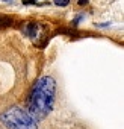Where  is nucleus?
<instances>
[{
	"label": "nucleus",
	"mask_w": 124,
	"mask_h": 129,
	"mask_svg": "<svg viewBox=\"0 0 124 129\" xmlns=\"http://www.w3.org/2000/svg\"><path fill=\"white\" fill-rule=\"evenodd\" d=\"M56 94V82L51 76L39 78L27 99V112L36 120H44L53 109Z\"/></svg>",
	"instance_id": "1"
},
{
	"label": "nucleus",
	"mask_w": 124,
	"mask_h": 129,
	"mask_svg": "<svg viewBox=\"0 0 124 129\" xmlns=\"http://www.w3.org/2000/svg\"><path fill=\"white\" fill-rule=\"evenodd\" d=\"M0 121L8 129H38L36 120L20 106H11L2 112Z\"/></svg>",
	"instance_id": "2"
},
{
	"label": "nucleus",
	"mask_w": 124,
	"mask_h": 129,
	"mask_svg": "<svg viewBox=\"0 0 124 129\" xmlns=\"http://www.w3.org/2000/svg\"><path fill=\"white\" fill-rule=\"evenodd\" d=\"M42 29H44V27H42L39 23H27L26 27H24V32H26V35H29L32 40H36V38H39Z\"/></svg>",
	"instance_id": "3"
},
{
	"label": "nucleus",
	"mask_w": 124,
	"mask_h": 129,
	"mask_svg": "<svg viewBox=\"0 0 124 129\" xmlns=\"http://www.w3.org/2000/svg\"><path fill=\"white\" fill-rule=\"evenodd\" d=\"M12 23V20L9 17H5V15H0V29H3L6 26H9Z\"/></svg>",
	"instance_id": "4"
},
{
	"label": "nucleus",
	"mask_w": 124,
	"mask_h": 129,
	"mask_svg": "<svg viewBox=\"0 0 124 129\" xmlns=\"http://www.w3.org/2000/svg\"><path fill=\"white\" fill-rule=\"evenodd\" d=\"M70 3V0H54V5L57 6H67Z\"/></svg>",
	"instance_id": "5"
},
{
	"label": "nucleus",
	"mask_w": 124,
	"mask_h": 129,
	"mask_svg": "<svg viewBox=\"0 0 124 129\" xmlns=\"http://www.w3.org/2000/svg\"><path fill=\"white\" fill-rule=\"evenodd\" d=\"M88 3V0H79V5L80 6H83V5H86Z\"/></svg>",
	"instance_id": "6"
},
{
	"label": "nucleus",
	"mask_w": 124,
	"mask_h": 129,
	"mask_svg": "<svg viewBox=\"0 0 124 129\" xmlns=\"http://www.w3.org/2000/svg\"><path fill=\"white\" fill-rule=\"evenodd\" d=\"M33 2H36V0H23V3H26V5H29V3H33Z\"/></svg>",
	"instance_id": "7"
},
{
	"label": "nucleus",
	"mask_w": 124,
	"mask_h": 129,
	"mask_svg": "<svg viewBox=\"0 0 124 129\" xmlns=\"http://www.w3.org/2000/svg\"><path fill=\"white\" fill-rule=\"evenodd\" d=\"M3 2H11V0H3Z\"/></svg>",
	"instance_id": "8"
}]
</instances>
